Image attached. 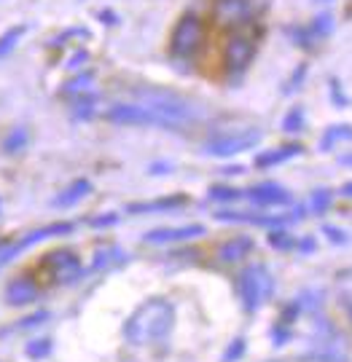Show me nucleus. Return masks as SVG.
I'll return each mask as SVG.
<instances>
[{"label":"nucleus","instance_id":"obj_7","mask_svg":"<svg viewBox=\"0 0 352 362\" xmlns=\"http://www.w3.org/2000/svg\"><path fill=\"white\" fill-rule=\"evenodd\" d=\"M250 199L256 204H261V207H272V204H288L290 194L283 185H277V182H261V185L250 188Z\"/></svg>","mask_w":352,"mask_h":362},{"label":"nucleus","instance_id":"obj_10","mask_svg":"<svg viewBox=\"0 0 352 362\" xmlns=\"http://www.w3.org/2000/svg\"><path fill=\"white\" fill-rule=\"evenodd\" d=\"M250 250H253V242H250L248 236H237V239L226 242V245L218 250V258H221L223 263H234V260L245 258Z\"/></svg>","mask_w":352,"mask_h":362},{"label":"nucleus","instance_id":"obj_17","mask_svg":"<svg viewBox=\"0 0 352 362\" xmlns=\"http://www.w3.org/2000/svg\"><path fill=\"white\" fill-rule=\"evenodd\" d=\"M269 245L274 250H293V247H299V239L296 236H290V233H272V239H269Z\"/></svg>","mask_w":352,"mask_h":362},{"label":"nucleus","instance_id":"obj_24","mask_svg":"<svg viewBox=\"0 0 352 362\" xmlns=\"http://www.w3.org/2000/svg\"><path fill=\"white\" fill-rule=\"evenodd\" d=\"M341 196H350V199H352V182H347V185H341Z\"/></svg>","mask_w":352,"mask_h":362},{"label":"nucleus","instance_id":"obj_15","mask_svg":"<svg viewBox=\"0 0 352 362\" xmlns=\"http://www.w3.org/2000/svg\"><path fill=\"white\" fill-rule=\"evenodd\" d=\"M183 196H178V199H164V202H154V204H135V207H130V212H154V209H172V207H181Z\"/></svg>","mask_w":352,"mask_h":362},{"label":"nucleus","instance_id":"obj_12","mask_svg":"<svg viewBox=\"0 0 352 362\" xmlns=\"http://www.w3.org/2000/svg\"><path fill=\"white\" fill-rule=\"evenodd\" d=\"M339 140H352V127L350 124H336V127H328V132L320 140V148L323 151H331Z\"/></svg>","mask_w":352,"mask_h":362},{"label":"nucleus","instance_id":"obj_2","mask_svg":"<svg viewBox=\"0 0 352 362\" xmlns=\"http://www.w3.org/2000/svg\"><path fill=\"white\" fill-rule=\"evenodd\" d=\"M237 290H239V300H242L245 311H259L274 290L272 274L266 272L263 266H250V269L239 274Z\"/></svg>","mask_w":352,"mask_h":362},{"label":"nucleus","instance_id":"obj_8","mask_svg":"<svg viewBox=\"0 0 352 362\" xmlns=\"http://www.w3.org/2000/svg\"><path fill=\"white\" fill-rule=\"evenodd\" d=\"M38 287L35 282H30L25 276H19V279H13L11 285L6 287V300L11 303V306H25V303H33L35 298H38Z\"/></svg>","mask_w":352,"mask_h":362},{"label":"nucleus","instance_id":"obj_1","mask_svg":"<svg viewBox=\"0 0 352 362\" xmlns=\"http://www.w3.org/2000/svg\"><path fill=\"white\" fill-rule=\"evenodd\" d=\"M175 325V309L167 300H148L140 309L132 314L124 325V338L135 346L157 344L161 338L170 336Z\"/></svg>","mask_w":352,"mask_h":362},{"label":"nucleus","instance_id":"obj_13","mask_svg":"<svg viewBox=\"0 0 352 362\" xmlns=\"http://www.w3.org/2000/svg\"><path fill=\"white\" fill-rule=\"evenodd\" d=\"M86 191H89V182H86V180L76 182L73 188H67L65 194H62V199H57V204H59V207H67V204H76V202H79V199H81L84 194H86Z\"/></svg>","mask_w":352,"mask_h":362},{"label":"nucleus","instance_id":"obj_3","mask_svg":"<svg viewBox=\"0 0 352 362\" xmlns=\"http://www.w3.org/2000/svg\"><path fill=\"white\" fill-rule=\"evenodd\" d=\"M205 43V22L196 16V13H186L178 19V25L172 30L170 38V52L178 59H188L194 57Z\"/></svg>","mask_w":352,"mask_h":362},{"label":"nucleus","instance_id":"obj_19","mask_svg":"<svg viewBox=\"0 0 352 362\" xmlns=\"http://www.w3.org/2000/svg\"><path fill=\"white\" fill-rule=\"evenodd\" d=\"M301 124H304V113L301 110H290L285 118V132H299Z\"/></svg>","mask_w":352,"mask_h":362},{"label":"nucleus","instance_id":"obj_14","mask_svg":"<svg viewBox=\"0 0 352 362\" xmlns=\"http://www.w3.org/2000/svg\"><path fill=\"white\" fill-rule=\"evenodd\" d=\"M49 354H52V341L49 338H40V341L27 344V357L30 360H46Z\"/></svg>","mask_w":352,"mask_h":362},{"label":"nucleus","instance_id":"obj_6","mask_svg":"<svg viewBox=\"0 0 352 362\" xmlns=\"http://www.w3.org/2000/svg\"><path fill=\"white\" fill-rule=\"evenodd\" d=\"M46 272H49L54 282L67 285V282H73V279L81 276V260L70 250H57L52 255H46Z\"/></svg>","mask_w":352,"mask_h":362},{"label":"nucleus","instance_id":"obj_22","mask_svg":"<svg viewBox=\"0 0 352 362\" xmlns=\"http://www.w3.org/2000/svg\"><path fill=\"white\" fill-rule=\"evenodd\" d=\"M323 231H326L328 236H331V242H336V245H339V242H347V233L344 231H336V228H331V226H326Z\"/></svg>","mask_w":352,"mask_h":362},{"label":"nucleus","instance_id":"obj_5","mask_svg":"<svg viewBox=\"0 0 352 362\" xmlns=\"http://www.w3.org/2000/svg\"><path fill=\"white\" fill-rule=\"evenodd\" d=\"M261 140V132L250 129V132H234V134H223V137H215L205 145V151L210 156H234L242 153L248 148H256Z\"/></svg>","mask_w":352,"mask_h":362},{"label":"nucleus","instance_id":"obj_18","mask_svg":"<svg viewBox=\"0 0 352 362\" xmlns=\"http://www.w3.org/2000/svg\"><path fill=\"white\" fill-rule=\"evenodd\" d=\"M242 354H245V341H242V338H237V341L229 344V349H226V354H223V362H237Z\"/></svg>","mask_w":352,"mask_h":362},{"label":"nucleus","instance_id":"obj_9","mask_svg":"<svg viewBox=\"0 0 352 362\" xmlns=\"http://www.w3.org/2000/svg\"><path fill=\"white\" fill-rule=\"evenodd\" d=\"M205 228L202 226H183V228H157V231H151L145 239L148 242H181V239H194V236H202Z\"/></svg>","mask_w":352,"mask_h":362},{"label":"nucleus","instance_id":"obj_11","mask_svg":"<svg viewBox=\"0 0 352 362\" xmlns=\"http://www.w3.org/2000/svg\"><path fill=\"white\" fill-rule=\"evenodd\" d=\"M301 153V145H285V148H277V151H266V153H261L259 158H256V167H274V164H283V161H288V158H293V156Z\"/></svg>","mask_w":352,"mask_h":362},{"label":"nucleus","instance_id":"obj_21","mask_svg":"<svg viewBox=\"0 0 352 362\" xmlns=\"http://www.w3.org/2000/svg\"><path fill=\"white\" fill-rule=\"evenodd\" d=\"M46 317H49L46 311H38V314H33V317H27V320H22V322H19V330H25V327H33V325L43 322Z\"/></svg>","mask_w":352,"mask_h":362},{"label":"nucleus","instance_id":"obj_23","mask_svg":"<svg viewBox=\"0 0 352 362\" xmlns=\"http://www.w3.org/2000/svg\"><path fill=\"white\" fill-rule=\"evenodd\" d=\"M339 164H341V167H350V169H352V153L339 156Z\"/></svg>","mask_w":352,"mask_h":362},{"label":"nucleus","instance_id":"obj_4","mask_svg":"<svg viewBox=\"0 0 352 362\" xmlns=\"http://www.w3.org/2000/svg\"><path fill=\"white\" fill-rule=\"evenodd\" d=\"M256 57V40L245 33H234L223 46V67L229 73H239L253 62Z\"/></svg>","mask_w":352,"mask_h":362},{"label":"nucleus","instance_id":"obj_16","mask_svg":"<svg viewBox=\"0 0 352 362\" xmlns=\"http://www.w3.org/2000/svg\"><path fill=\"white\" fill-rule=\"evenodd\" d=\"M331 202H334L331 191H328V188H320V191H314L312 194V202H310V204H312L314 212H320V215H323V212L331 207Z\"/></svg>","mask_w":352,"mask_h":362},{"label":"nucleus","instance_id":"obj_20","mask_svg":"<svg viewBox=\"0 0 352 362\" xmlns=\"http://www.w3.org/2000/svg\"><path fill=\"white\" fill-rule=\"evenodd\" d=\"M210 196H212V199H223V202H232V199H239V191H232V188H212Z\"/></svg>","mask_w":352,"mask_h":362}]
</instances>
